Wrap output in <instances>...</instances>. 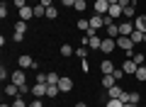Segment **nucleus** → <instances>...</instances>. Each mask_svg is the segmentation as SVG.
<instances>
[{
	"instance_id": "obj_1",
	"label": "nucleus",
	"mask_w": 146,
	"mask_h": 107,
	"mask_svg": "<svg viewBox=\"0 0 146 107\" xmlns=\"http://www.w3.org/2000/svg\"><path fill=\"white\" fill-rule=\"evenodd\" d=\"M117 49L119 51H127V54H131V49H134V41L129 39V37H117Z\"/></svg>"
},
{
	"instance_id": "obj_2",
	"label": "nucleus",
	"mask_w": 146,
	"mask_h": 107,
	"mask_svg": "<svg viewBox=\"0 0 146 107\" xmlns=\"http://www.w3.org/2000/svg\"><path fill=\"white\" fill-rule=\"evenodd\" d=\"M117 49V39H112V37H105L102 44H100V51H105V54H110V51Z\"/></svg>"
},
{
	"instance_id": "obj_3",
	"label": "nucleus",
	"mask_w": 146,
	"mask_h": 107,
	"mask_svg": "<svg viewBox=\"0 0 146 107\" xmlns=\"http://www.w3.org/2000/svg\"><path fill=\"white\" fill-rule=\"evenodd\" d=\"M105 25H107V15H93L90 17V27H93L95 32H98L100 27H105Z\"/></svg>"
},
{
	"instance_id": "obj_4",
	"label": "nucleus",
	"mask_w": 146,
	"mask_h": 107,
	"mask_svg": "<svg viewBox=\"0 0 146 107\" xmlns=\"http://www.w3.org/2000/svg\"><path fill=\"white\" fill-rule=\"evenodd\" d=\"M134 29H136L134 22H129V20H122V22H119V34H122V37H129Z\"/></svg>"
},
{
	"instance_id": "obj_5",
	"label": "nucleus",
	"mask_w": 146,
	"mask_h": 107,
	"mask_svg": "<svg viewBox=\"0 0 146 107\" xmlns=\"http://www.w3.org/2000/svg\"><path fill=\"white\" fill-rule=\"evenodd\" d=\"M10 83H15L17 88H25L27 85V78H25V73H22V71H15V73H12V78H10Z\"/></svg>"
},
{
	"instance_id": "obj_6",
	"label": "nucleus",
	"mask_w": 146,
	"mask_h": 107,
	"mask_svg": "<svg viewBox=\"0 0 146 107\" xmlns=\"http://www.w3.org/2000/svg\"><path fill=\"white\" fill-rule=\"evenodd\" d=\"M58 90H61V92H71L73 90V80L68 76H61V80H58Z\"/></svg>"
},
{
	"instance_id": "obj_7",
	"label": "nucleus",
	"mask_w": 146,
	"mask_h": 107,
	"mask_svg": "<svg viewBox=\"0 0 146 107\" xmlns=\"http://www.w3.org/2000/svg\"><path fill=\"white\" fill-rule=\"evenodd\" d=\"M20 68L25 71V68H36V61L32 56H27V54H22L20 56Z\"/></svg>"
},
{
	"instance_id": "obj_8",
	"label": "nucleus",
	"mask_w": 146,
	"mask_h": 107,
	"mask_svg": "<svg viewBox=\"0 0 146 107\" xmlns=\"http://www.w3.org/2000/svg\"><path fill=\"white\" fill-rule=\"evenodd\" d=\"M95 12H98V15H107L110 12V3L107 0H95Z\"/></svg>"
},
{
	"instance_id": "obj_9",
	"label": "nucleus",
	"mask_w": 146,
	"mask_h": 107,
	"mask_svg": "<svg viewBox=\"0 0 146 107\" xmlns=\"http://www.w3.org/2000/svg\"><path fill=\"white\" fill-rule=\"evenodd\" d=\"M32 17H34V7H20V20L22 22H27V20H32Z\"/></svg>"
},
{
	"instance_id": "obj_10",
	"label": "nucleus",
	"mask_w": 146,
	"mask_h": 107,
	"mask_svg": "<svg viewBox=\"0 0 146 107\" xmlns=\"http://www.w3.org/2000/svg\"><path fill=\"white\" fill-rule=\"evenodd\" d=\"M5 95H10V97H20L22 92H20V88H17L15 83H7V85H5Z\"/></svg>"
},
{
	"instance_id": "obj_11",
	"label": "nucleus",
	"mask_w": 146,
	"mask_h": 107,
	"mask_svg": "<svg viewBox=\"0 0 146 107\" xmlns=\"http://www.w3.org/2000/svg\"><path fill=\"white\" fill-rule=\"evenodd\" d=\"M115 85H117V78L112 76V73L102 76V88H107V90H110V88H115Z\"/></svg>"
},
{
	"instance_id": "obj_12",
	"label": "nucleus",
	"mask_w": 146,
	"mask_h": 107,
	"mask_svg": "<svg viewBox=\"0 0 146 107\" xmlns=\"http://www.w3.org/2000/svg\"><path fill=\"white\" fill-rule=\"evenodd\" d=\"M29 92H32L34 97H44V95H46V85H42V83H36V85L32 88Z\"/></svg>"
},
{
	"instance_id": "obj_13",
	"label": "nucleus",
	"mask_w": 146,
	"mask_h": 107,
	"mask_svg": "<svg viewBox=\"0 0 146 107\" xmlns=\"http://www.w3.org/2000/svg\"><path fill=\"white\" fill-rule=\"evenodd\" d=\"M122 10H124V7L117 3V5H110V12H107V15L112 17V20H117V17H122Z\"/></svg>"
},
{
	"instance_id": "obj_14",
	"label": "nucleus",
	"mask_w": 146,
	"mask_h": 107,
	"mask_svg": "<svg viewBox=\"0 0 146 107\" xmlns=\"http://www.w3.org/2000/svg\"><path fill=\"white\" fill-rule=\"evenodd\" d=\"M100 73H102V76L115 73V63H112V61H102V63H100Z\"/></svg>"
},
{
	"instance_id": "obj_15",
	"label": "nucleus",
	"mask_w": 146,
	"mask_h": 107,
	"mask_svg": "<svg viewBox=\"0 0 146 107\" xmlns=\"http://www.w3.org/2000/svg\"><path fill=\"white\" fill-rule=\"evenodd\" d=\"M134 27L139 32H146V15H139V17H134Z\"/></svg>"
},
{
	"instance_id": "obj_16",
	"label": "nucleus",
	"mask_w": 146,
	"mask_h": 107,
	"mask_svg": "<svg viewBox=\"0 0 146 107\" xmlns=\"http://www.w3.org/2000/svg\"><path fill=\"white\" fill-rule=\"evenodd\" d=\"M136 68H139V66H136V63L131 61V58H129V61H124V63H122V71H124V73H136Z\"/></svg>"
},
{
	"instance_id": "obj_17",
	"label": "nucleus",
	"mask_w": 146,
	"mask_h": 107,
	"mask_svg": "<svg viewBox=\"0 0 146 107\" xmlns=\"http://www.w3.org/2000/svg\"><path fill=\"white\" fill-rule=\"evenodd\" d=\"M122 17H127V20H134V17H136V10H134V5L124 7V10H122Z\"/></svg>"
},
{
	"instance_id": "obj_18",
	"label": "nucleus",
	"mask_w": 146,
	"mask_h": 107,
	"mask_svg": "<svg viewBox=\"0 0 146 107\" xmlns=\"http://www.w3.org/2000/svg\"><path fill=\"white\" fill-rule=\"evenodd\" d=\"M34 17H46V7H44L42 3H36V5H34Z\"/></svg>"
},
{
	"instance_id": "obj_19",
	"label": "nucleus",
	"mask_w": 146,
	"mask_h": 107,
	"mask_svg": "<svg viewBox=\"0 0 146 107\" xmlns=\"http://www.w3.org/2000/svg\"><path fill=\"white\" fill-rule=\"evenodd\" d=\"M129 39L134 41V44H139V41H144V32H139V29H134V32H131V34H129Z\"/></svg>"
},
{
	"instance_id": "obj_20",
	"label": "nucleus",
	"mask_w": 146,
	"mask_h": 107,
	"mask_svg": "<svg viewBox=\"0 0 146 107\" xmlns=\"http://www.w3.org/2000/svg\"><path fill=\"white\" fill-rule=\"evenodd\" d=\"M58 80H61V76H56V73H46V85H58Z\"/></svg>"
},
{
	"instance_id": "obj_21",
	"label": "nucleus",
	"mask_w": 146,
	"mask_h": 107,
	"mask_svg": "<svg viewBox=\"0 0 146 107\" xmlns=\"http://www.w3.org/2000/svg\"><path fill=\"white\" fill-rule=\"evenodd\" d=\"M122 92H124V90H122L119 85H115V88H110V90H107V95H110V97H117V100H119Z\"/></svg>"
},
{
	"instance_id": "obj_22",
	"label": "nucleus",
	"mask_w": 146,
	"mask_h": 107,
	"mask_svg": "<svg viewBox=\"0 0 146 107\" xmlns=\"http://www.w3.org/2000/svg\"><path fill=\"white\" fill-rule=\"evenodd\" d=\"M15 34H27V22H17V25H15Z\"/></svg>"
},
{
	"instance_id": "obj_23",
	"label": "nucleus",
	"mask_w": 146,
	"mask_h": 107,
	"mask_svg": "<svg viewBox=\"0 0 146 107\" xmlns=\"http://www.w3.org/2000/svg\"><path fill=\"white\" fill-rule=\"evenodd\" d=\"M78 29H80V32H88V29H90V20L80 17V20H78Z\"/></svg>"
},
{
	"instance_id": "obj_24",
	"label": "nucleus",
	"mask_w": 146,
	"mask_h": 107,
	"mask_svg": "<svg viewBox=\"0 0 146 107\" xmlns=\"http://www.w3.org/2000/svg\"><path fill=\"white\" fill-rule=\"evenodd\" d=\"M58 92H61V90H58V85H46V97H56Z\"/></svg>"
},
{
	"instance_id": "obj_25",
	"label": "nucleus",
	"mask_w": 146,
	"mask_h": 107,
	"mask_svg": "<svg viewBox=\"0 0 146 107\" xmlns=\"http://www.w3.org/2000/svg\"><path fill=\"white\" fill-rule=\"evenodd\" d=\"M134 76H136V80H141V83H144V80H146V68H144V66H139Z\"/></svg>"
},
{
	"instance_id": "obj_26",
	"label": "nucleus",
	"mask_w": 146,
	"mask_h": 107,
	"mask_svg": "<svg viewBox=\"0 0 146 107\" xmlns=\"http://www.w3.org/2000/svg\"><path fill=\"white\" fill-rule=\"evenodd\" d=\"M58 17V10L56 7H46V20H56Z\"/></svg>"
},
{
	"instance_id": "obj_27",
	"label": "nucleus",
	"mask_w": 146,
	"mask_h": 107,
	"mask_svg": "<svg viewBox=\"0 0 146 107\" xmlns=\"http://www.w3.org/2000/svg\"><path fill=\"white\" fill-rule=\"evenodd\" d=\"M107 107H124V102L117 100V97H110V100H107Z\"/></svg>"
},
{
	"instance_id": "obj_28",
	"label": "nucleus",
	"mask_w": 146,
	"mask_h": 107,
	"mask_svg": "<svg viewBox=\"0 0 146 107\" xmlns=\"http://www.w3.org/2000/svg\"><path fill=\"white\" fill-rule=\"evenodd\" d=\"M131 61H134L136 66H144V54H131Z\"/></svg>"
},
{
	"instance_id": "obj_29",
	"label": "nucleus",
	"mask_w": 146,
	"mask_h": 107,
	"mask_svg": "<svg viewBox=\"0 0 146 107\" xmlns=\"http://www.w3.org/2000/svg\"><path fill=\"white\" fill-rule=\"evenodd\" d=\"M61 54H63V56H71V54H76V51L71 49V44H63L61 46Z\"/></svg>"
},
{
	"instance_id": "obj_30",
	"label": "nucleus",
	"mask_w": 146,
	"mask_h": 107,
	"mask_svg": "<svg viewBox=\"0 0 146 107\" xmlns=\"http://www.w3.org/2000/svg\"><path fill=\"white\" fill-rule=\"evenodd\" d=\"M7 78H12V73H7V71H5V66H3V68H0V80L5 83Z\"/></svg>"
},
{
	"instance_id": "obj_31",
	"label": "nucleus",
	"mask_w": 146,
	"mask_h": 107,
	"mask_svg": "<svg viewBox=\"0 0 146 107\" xmlns=\"http://www.w3.org/2000/svg\"><path fill=\"white\" fill-rule=\"evenodd\" d=\"M12 107H27L25 97H15V102H12Z\"/></svg>"
},
{
	"instance_id": "obj_32",
	"label": "nucleus",
	"mask_w": 146,
	"mask_h": 107,
	"mask_svg": "<svg viewBox=\"0 0 146 107\" xmlns=\"http://www.w3.org/2000/svg\"><path fill=\"white\" fill-rule=\"evenodd\" d=\"M76 54H78L80 58H85V56H88V46H80V49H76Z\"/></svg>"
},
{
	"instance_id": "obj_33",
	"label": "nucleus",
	"mask_w": 146,
	"mask_h": 107,
	"mask_svg": "<svg viewBox=\"0 0 146 107\" xmlns=\"http://www.w3.org/2000/svg\"><path fill=\"white\" fill-rule=\"evenodd\" d=\"M36 83H42V85H46V73H36Z\"/></svg>"
},
{
	"instance_id": "obj_34",
	"label": "nucleus",
	"mask_w": 146,
	"mask_h": 107,
	"mask_svg": "<svg viewBox=\"0 0 146 107\" xmlns=\"http://www.w3.org/2000/svg\"><path fill=\"white\" fill-rule=\"evenodd\" d=\"M73 7H76V10H80V12H83V10H85V0H76V5H73Z\"/></svg>"
},
{
	"instance_id": "obj_35",
	"label": "nucleus",
	"mask_w": 146,
	"mask_h": 107,
	"mask_svg": "<svg viewBox=\"0 0 146 107\" xmlns=\"http://www.w3.org/2000/svg\"><path fill=\"white\" fill-rule=\"evenodd\" d=\"M139 100H141L139 92H129V102H136V105H139Z\"/></svg>"
},
{
	"instance_id": "obj_36",
	"label": "nucleus",
	"mask_w": 146,
	"mask_h": 107,
	"mask_svg": "<svg viewBox=\"0 0 146 107\" xmlns=\"http://www.w3.org/2000/svg\"><path fill=\"white\" fill-rule=\"evenodd\" d=\"M0 17H3V20H5V17H7V5H5V3L0 5Z\"/></svg>"
},
{
	"instance_id": "obj_37",
	"label": "nucleus",
	"mask_w": 146,
	"mask_h": 107,
	"mask_svg": "<svg viewBox=\"0 0 146 107\" xmlns=\"http://www.w3.org/2000/svg\"><path fill=\"white\" fill-rule=\"evenodd\" d=\"M29 107H44V105H42V100H39V97H34V100L29 102Z\"/></svg>"
},
{
	"instance_id": "obj_38",
	"label": "nucleus",
	"mask_w": 146,
	"mask_h": 107,
	"mask_svg": "<svg viewBox=\"0 0 146 107\" xmlns=\"http://www.w3.org/2000/svg\"><path fill=\"white\" fill-rule=\"evenodd\" d=\"M112 76H115V78H117V80H119V78H122V76H124V71H122V68H115V73H112Z\"/></svg>"
},
{
	"instance_id": "obj_39",
	"label": "nucleus",
	"mask_w": 146,
	"mask_h": 107,
	"mask_svg": "<svg viewBox=\"0 0 146 107\" xmlns=\"http://www.w3.org/2000/svg\"><path fill=\"white\" fill-rule=\"evenodd\" d=\"M61 3H63V7H73L76 5V0H61Z\"/></svg>"
},
{
	"instance_id": "obj_40",
	"label": "nucleus",
	"mask_w": 146,
	"mask_h": 107,
	"mask_svg": "<svg viewBox=\"0 0 146 107\" xmlns=\"http://www.w3.org/2000/svg\"><path fill=\"white\" fill-rule=\"evenodd\" d=\"M39 3H42L44 7H54V3H51V0H39Z\"/></svg>"
},
{
	"instance_id": "obj_41",
	"label": "nucleus",
	"mask_w": 146,
	"mask_h": 107,
	"mask_svg": "<svg viewBox=\"0 0 146 107\" xmlns=\"http://www.w3.org/2000/svg\"><path fill=\"white\" fill-rule=\"evenodd\" d=\"M15 5L17 7H25V0H15Z\"/></svg>"
},
{
	"instance_id": "obj_42",
	"label": "nucleus",
	"mask_w": 146,
	"mask_h": 107,
	"mask_svg": "<svg viewBox=\"0 0 146 107\" xmlns=\"http://www.w3.org/2000/svg\"><path fill=\"white\" fill-rule=\"evenodd\" d=\"M124 107H139L136 102H124Z\"/></svg>"
},
{
	"instance_id": "obj_43",
	"label": "nucleus",
	"mask_w": 146,
	"mask_h": 107,
	"mask_svg": "<svg viewBox=\"0 0 146 107\" xmlns=\"http://www.w3.org/2000/svg\"><path fill=\"white\" fill-rule=\"evenodd\" d=\"M107 3H110V5H117V3H119V0H107Z\"/></svg>"
},
{
	"instance_id": "obj_44",
	"label": "nucleus",
	"mask_w": 146,
	"mask_h": 107,
	"mask_svg": "<svg viewBox=\"0 0 146 107\" xmlns=\"http://www.w3.org/2000/svg\"><path fill=\"white\" fill-rule=\"evenodd\" d=\"M76 107H88V105H85V102H78V105H76Z\"/></svg>"
},
{
	"instance_id": "obj_45",
	"label": "nucleus",
	"mask_w": 146,
	"mask_h": 107,
	"mask_svg": "<svg viewBox=\"0 0 146 107\" xmlns=\"http://www.w3.org/2000/svg\"><path fill=\"white\" fill-rule=\"evenodd\" d=\"M0 107H10V105H5V102H3V105H0Z\"/></svg>"
},
{
	"instance_id": "obj_46",
	"label": "nucleus",
	"mask_w": 146,
	"mask_h": 107,
	"mask_svg": "<svg viewBox=\"0 0 146 107\" xmlns=\"http://www.w3.org/2000/svg\"><path fill=\"white\" fill-rule=\"evenodd\" d=\"M144 44H146V32H144Z\"/></svg>"
}]
</instances>
